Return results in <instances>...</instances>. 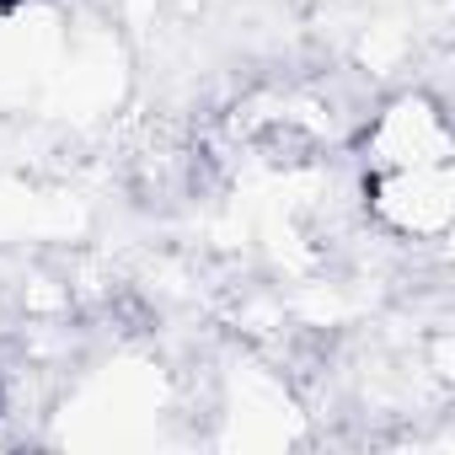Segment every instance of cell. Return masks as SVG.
I'll return each mask as SVG.
<instances>
[{"instance_id": "1", "label": "cell", "mask_w": 455, "mask_h": 455, "mask_svg": "<svg viewBox=\"0 0 455 455\" xmlns=\"http://www.w3.org/2000/svg\"><path fill=\"white\" fill-rule=\"evenodd\" d=\"M375 209L396 231H412V236L444 231V220H450L444 166H391V172H380L375 177Z\"/></svg>"}]
</instances>
